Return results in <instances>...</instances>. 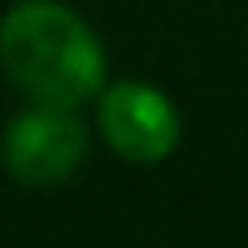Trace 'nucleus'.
Instances as JSON below:
<instances>
[{"instance_id": "1", "label": "nucleus", "mask_w": 248, "mask_h": 248, "mask_svg": "<svg viewBox=\"0 0 248 248\" xmlns=\"http://www.w3.org/2000/svg\"><path fill=\"white\" fill-rule=\"evenodd\" d=\"M0 65L17 92L39 105H83L105 78V52L92 26L57 0H22L0 22Z\"/></svg>"}, {"instance_id": "2", "label": "nucleus", "mask_w": 248, "mask_h": 248, "mask_svg": "<svg viewBox=\"0 0 248 248\" xmlns=\"http://www.w3.org/2000/svg\"><path fill=\"white\" fill-rule=\"evenodd\" d=\"M87 153V131L65 105H31L4 131L9 174L26 187H52L78 170Z\"/></svg>"}, {"instance_id": "3", "label": "nucleus", "mask_w": 248, "mask_h": 248, "mask_svg": "<svg viewBox=\"0 0 248 248\" xmlns=\"http://www.w3.org/2000/svg\"><path fill=\"white\" fill-rule=\"evenodd\" d=\"M100 131L118 157L153 166L166 161L179 144V109L157 87L122 78L109 83L100 96Z\"/></svg>"}]
</instances>
